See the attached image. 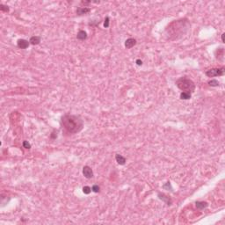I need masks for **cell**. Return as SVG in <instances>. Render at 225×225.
Here are the masks:
<instances>
[{
  "label": "cell",
  "mask_w": 225,
  "mask_h": 225,
  "mask_svg": "<svg viewBox=\"0 0 225 225\" xmlns=\"http://www.w3.org/2000/svg\"><path fill=\"white\" fill-rule=\"evenodd\" d=\"M225 73V69L224 68H215L211 69L206 71V76L209 78H214V77L217 76H223Z\"/></svg>",
  "instance_id": "3"
},
{
  "label": "cell",
  "mask_w": 225,
  "mask_h": 225,
  "mask_svg": "<svg viewBox=\"0 0 225 225\" xmlns=\"http://www.w3.org/2000/svg\"><path fill=\"white\" fill-rule=\"evenodd\" d=\"M77 39L79 41H84L87 39V33L84 30H80L77 34Z\"/></svg>",
  "instance_id": "10"
},
{
  "label": "cell",
  "mask_w": 225,
  "mask_h": 225,
  "mask_svg": "<svg viewBox=\"0 0 225 225\" xmlns=\"http://www.w3.org/2000/svg\"><path fill=\"white\" fill-rule=\"evenodd\" d=\"M109 17H106V18H105V22H104V27L106 28H107L108 27H109Z\"/></svg>",
  "instance_id": "19"
},
{
  "label": "cell",
  "mask_w": 225,
  "mask_h": 225,
  "mask_svg": "<svg viewBox=\"0 0 225 225\" xmlns=\"http://www.w3.org/2000/svg\"><path fill=\"white\" fill-rule=\"evenodd\" d=\"M99 190H100V188H99V186L98 185H93L92 187H91V191L94 193H99Z\"/></svg>",
  "instance_id": "18"
},
{
  "label": "cell",
  "mask_w": 225,
  "mask_h": 225,
  "mask_svg": "<svg viewBox=\"0 0 225 225\" xmlns=\"http://www.w3.org/2000/svg\"><path fill=\"white\" fill-rule=\"evenodd\" d=\"M30 42L28 41L25 40V39H18V42H17V46L18 47L21 49H26L29 47Z\"/></svg>",
  "instance_id": "5"
},
{
  "label": "cell",
  "mask_w": 225,
  "mask_h": 225,
  "mask_svg": "<svg viewBox=\"0 0 225 225\" xmlns=\"http://www.w3.org/2000/svg\"><path fill=\"white\" fill-rule=\"evenodd\" d=\"M222 42H224V33L222 34Z\"/></svg>",
  "instance_id": "24"
},
{
  "label": "cell",
  "mask_w": 225,
  "mask_h": 225,
  "mask_svg": "<svg viewBox=\"0 0 225 225\" xmlns=\"http://www.w3.org/2000/svg\"><path fill=\"white\" fill-rule=\"evenodd\" d=\"M57 137V134L55 135V133H52V135H51V138H53V139H55V138Z\"/></svg>",
  "instance_id": "23"
},
{
  "label": "cell",
  "mask_w": 225,
  "mask_h": 225,
  "mask_svg": "<svg viewBox=\"0 0 225 225\" xmlns=\"http://www.w3.org/2000/svg\"><path fill=\"white\" fill-rule=\"evenodd\" d=\"M41 40L42 38L40 36H32L29 40V42L32 45H38L41 42Z\"/></svg>",
  "instance_id": "12"
},
{
  "label": "cell",
  "mask_w": 225,
  "mask_h": 225,
  "mask_svg": "<svg viewBox=\"0 0 225 225\" xmlns=\"http://www.w3.org/2000/svg\"><path fill=\"white\" fill-rule=\"evenodd\" d=\"M136 44V40L134 38H128L127 39L126 42H125V47H126V48H127V49L133 48Z\"/></svg>",
  "instance_id": "8"
},
{
  "label": "cell",
  "mask_w": 225,
  "mask_h": 225,
  "mask_svg": "<svg viewBox=\"0 0 225 225\" xmlns=\"http://www.w3.org/2000/svg\"><path fill=\"white\" fill-rule=\"evenodd\" d=\"M166 187H168V189L170 188L171 191H172V187L171 186V183L170 182H167V183L165 184V185H163V188H166Z\"/></svg>",
  "instance_id": "20"
},
{
  "label": "cell",
  "mask_w": 225,
  "mask_h": 225,
  "mask_svg": "<svg viewBox=\"0 0 225 225\" xmlns=\"http://www.w3.org/2000/svg\"><path fill=\"white\" fill-rule=\"evenodd\" d=\"M115 160L116 162L118 163V164H120V165H124V164H126V158H125L123 156L120 154L115 155Z\"/></svg>",
  "instance_id": "9"
},
{
  "label": "cell",
  "mask_w": 225,
  "mask_h": 225,
  "mask_svg": "<svg viewBox=\"0 0 225 225\" xmlns=\"http://www.w3.org/2000/svg\"><path fill=\"white\" fill-rule=\"evenodd\" d=\"M83 175L86 178V179H92L93 175H94V174H93L92 169L90 167V166H88V165L84 166V168H83Z\"/></svg>",
  "instance_id": "4"
},
{
  "label": "cell",
  "mask_w": 225,
  "mask_h": 225,
  "mask_svg": "<svg viewBox=\"0 0 225 225\" xmlns=\"http://www.w3.org/2000/svg\"><path fill=\"white\" fill-rule=\"evenodd\" d=\"M195 206H196V208L198 209H200V210H202V209H206V208H208L209 204H208V202H206V201H196L195 202Z\"/></svg>",
  "instance_id": "11"
},
{
  "label": "cell",
  "mask_w": 225,
  "mask_h": 225,
  "mask_svg": "<svg viewBox=\"0 0 225 225\" xmlns=\"http://www.w3.org/2000/svg\"><path fill=\"white\" fill-rule=\"evenodd\" d=\"M157 196H158V198L160 199V200H162L164 202H165L167 205H169V206L172 205V199H171L169 196L166 195V194H163V193H158V194H157Z\"/></svg>",
  "instance_id": "6"
},
{
  "label": "cell",
  "mask_w": 225,
  "mask_h": 225,
  "mask_svg": "<svg viewBox=\"0 0 225 225\" xmlns=\"http://www.w3.org/2000/svg\"><path fill=\"white\" fill-rule=\"evenodd\" d=\"M208 84H209V86H212V87H216V86H219V84H220L219 81H218V80H216V79L209 80V81L208 82Z\"/></svg>",
  "instance_id": "13"
},
{
  "label": "cell",
  "mask_w": 225,
  "mask_h": 225,
  "mask_svg": "<svg viewBox=\"0 0 225 225\" xmlns=\"http://www.w3.org/2000/svg\"><path fill=\"white\" fill-rule=\"evenodd\" d=\"M136 63L138 65V66H141V65H142V60H140V59H137L136 61Z\"/></svg>",
  "instance_id": "22"
},
{
  "label": "cell",
  "mask_w": 225,
  "mask_h": 225,
  "mask_svg": "<svg viewBox=\"0 0 225 225\" xmlns=\"http://www.w3.org/2000/svg\"><path fill=\"white\" fill-rule=\"evenodd\" d=\"M176 85L179 90H181L184 92L191 93L195 90V84L194 83L193 80L188 78L187 77H181L176 81Z\"/></svg>",
  "instance_id": "2"
},
{
  "label": "cell",
  "mask_w": 225,
  "mask_h": 225,
  "mask_svg": "<svg viewBox=\"0 0 225 225\" xmlns=\"http://www.w3.org/2000/svg\"><path fill=\"white\" fill-rule=\"evenodd\" d=\"M61 125L69 134H78L83 129L84 121L79 115L65 114L61 117Z\"/></svg>",
  "instance_id": "1"
},
{
  "label": "cell",
  "mask_w": 225,
  "mask_h": 225,
  "mask_svg": "<svg viewBox=\"0 0 225 225\" xmlns=\"http://www.w3.org/2000/svg\"><path fill=\"white\" fill-rule=\"evenodd\" d=\"M0 10L4 12H8L9 11H10V9H9V7L7 6V5H3V4H1V5H0Z\"/></svg>",
  "instance_id": "15"
},
{
  "label": "cell",
  "mask_w": 225,
  "mask_h": 225,
  "mask_svg": "<svg viewBox=\"0 0 225 225\" xmlns=\"http://www.w3.org/2000/svg\"><path fill=\"white\" fill-rule=\"evenodd\" d=\"M91 1H81V5H84V6H85V5H90V4H91Z\"/></svg>",
  "instance_id": "21"
},
{
  "label": "cell",
  "mask_w": 225,
  "mask_h": 225,
  "mask_svg": "<svg viewBox=\"0 0 225 225\" xmlns=\"http://www.w3.org/2000/svg\"><path fill=\"white\" fill-rule=\"evenodd\" d=\"M22 145H23V147L25 148V149H29L30 148H31V144H30L27 141H24L23 143H22Z\"/></svg>",
  "instance_id": "17"
},
{
  "label": "cell",
  "mask_w": 225,
  "mask_h": 225,
  "mask_svg": "<svg viewBox=\"0 0 225 225\" xmlns=\"http://www.w3.org/2000/svg\"><path fill=\"white\" fill-rule=\"evenodd\" d=\"M91 11V9L89 8V7H78V9L76 10V13L78 16H81V15L89 13Z\"/></svg>",
  "instance_id": "7"
},
{
  "label": "cell",
  "mask_w": 225,
  "mask_h": 225,
  "mask_svg": "<svg viewBox=\"0 0 225 225\" xmlns=\"http://www.w3.org/2000/svg\"><path fill=\"white\" fill-rule=\"evenodd\" d=\"M91 192V188L90 186H87V185H86V186L83 187V193L84 194H89Z\"/></svg>",
  "instance_id": "16"
},
{
  "label": "cell",
  "mask_w": 225,
  "mask_h": 225,
  "mask_svg": "<svg viewBox=\"0 0 225 225\" xmlns=\"http://www.w3.org/2000/svg\"><path fill=\"white\" fill-rule=\"evenodd\" d=\"M191 93H187V92H182L180 93V99H185V100H187V99H191Z\"/></svg>",
  "instance_id": "14"
}]
</instances>
